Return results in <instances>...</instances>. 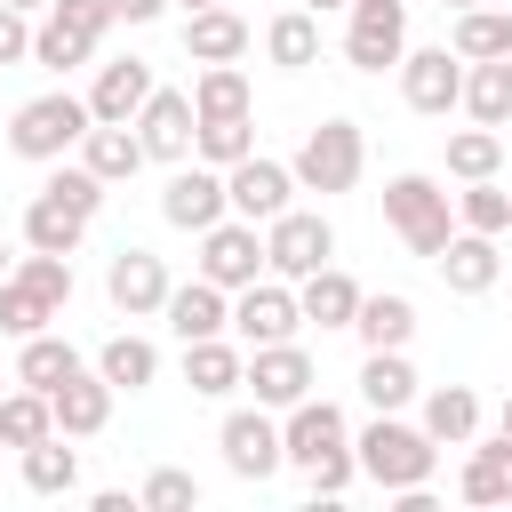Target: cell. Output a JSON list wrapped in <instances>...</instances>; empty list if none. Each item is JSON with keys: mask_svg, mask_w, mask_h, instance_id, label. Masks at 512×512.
Listing matches in <instances>:
<instances>
[{"mask_svg": "<svg viewBox=\"0 0 512 512\" xmlns=\"http://www.w3.org/2000/svg\"><path fill=\"white\" fill-rule=\"evenodd\" d=\"M280 456L304 472V488H312V496H344V488L360 480L352 424H344V408H336V400H320V392H304L296 408H280Z\"/></svg>", "mask_w": 512, "mask_h": 512, "instance_id": "cell-1", "label": "cell"}, {"mask_svg": "<svg viewBox=\"0 0 512 512\" xmlns=\"http://www.w3.org/2000/svg\"><path fill=\"white\" fill-rule=\"evenodd\" d=\"M352 456H360V480H376L384 496L432 488V472H440V440H432L424 424H400V416H376V424L352 440Z\"/></svg>", "mask_w": 512, "mask_h": 512, "instance_id": "cell-2", "label": "cell"}, {"mask_svg": "<svg viewBox=\"0 0 512 512\" xmlns=\"http://www.w3.org/2000/svg\"><path fill=\"white\" fill-rule=\"evenodd\" d=\"M112 32V0H48L32 16V64L40 72H80Z\"/></svg>", "mask_w": 512, "mask_h": 512, "instance_id": "cell-3", "label": "cell"}, {"mask_svg": "<svg viewBox=\"0 0 512 512\" xmlns=\"http://www.w3.org/2000/svg\"><path fill=\"white\" fill-rule=\"evenodd\" d=\"M80 136H88V96H72V88H48V96L16 104V120H8V152L40 160V168H56L64 152H80Z\"/></svg>", "mask_w": 512, "mask_h": 512, "instance_id": "cell-4", "label": "cell"}, {"mask_svg": "<svg viewBox=\"0 0 512 512\" xmlns=\"http://www.w3.org/2000/svg\"><path fill=\"white\" fill-rule=\"evenodd\" d=\"M360 168H368V136H360V120H320L304 144H296V160H288V176H296V192H320V200H336V192H352L360 184Z\"/></svg>", "mask_w": 512, "mask_h": 512, "instance_id": "cell-5", "label": "cell"}, {"mask_svg": "<svg viewBox=\"0 0 512 512\" xmlns=\"http://www.w3.org/2000/svg\"><path fill=\"white\" fill-rule=\"evenodd\" d=\"M384 224L408 240V256H440L448 248V232H456V200L440 192V176H424V168H408V176H392L384 184Z\"/></svg>", "mask_w": 512, "mask_h": 512, "instance_id": "cell-6", "label": "cell"}, {"mask_svg": "<svg viewBox=\"0 0 512 512\" xmlns=\"http://www.w3.org/2000/svg\"><path fill=\"white\" fill-rule=\"evenodd\" d=\"M400 56H408V0H352L344 8V64L376 80Z\"/></svg>", "mask_w": 512, "mask_h": 512, "instance_id": "cell-7", "label": "cell"}, {"mask_svg": "<svg viewBox=\"0 0 512 512\" xmlns=\"http://www.w3.org/2000/svg\"><path fill=\"white\" fill-rule=\"evenodd\" d=\"M320 264H336V224H328L320 208H280V216L264 224V272L304 280V272H320Z\"/></svg>", "mask_w": 512, "mask_h": 512, "instance_id": "cell-8", "label": "cell"}, {"mask_svg": "<svg viewBox=\"0 0 512 512\" xmlns=\"http://www.w3.org/2000/svg\"><path fill=\"white\" fill-rule=\"evenodd\" d=\"M200 240V256H192V272L200 280H216L224 296L232 288H248V280H264V232L248 224V216H216L208 232H192Z\"/></svg>", "mask_w": 512, "mask_h": 512, "instance_id": "cell-9", "label": "cell"}, {"mask_svg": "<svg viewBox=\"0 0 512 512\" xmlns=\"http://www.w3.org/2000/svg\"><path fill=\"white\" fill-rule=\"evenodd\" d=\"M304 328V304H296V280H280V272H264V280H248V288H232V336L240 344H288Z\"/></svg>", "mask_w": 512, "mask_h": 512, "instance_id": "cell-10", "label": "cell"}, {"mask_svg": "<svg viewBox=\"0 0 512 512\" xmlns=\"http://www.w3.org/2000/svg\"><path fill=\"white\" fill-rule=\"evenodd\" d=\"M216 448H224V472L232 480H272L288 456H280V408H232L224 424H216Z\"/></svg>", "mask_w": 512, "mask_h": 512, "instance_id": "cell-11", "label": "cell"}, {"mask_svg": "<svg viewBox=\"0 0 512 512\" xmlns=\"http://www.w3.org/2000/svg\"><path fill=\"white\" fill-rule=\"evenodd\" d=\"M400 96H408V112H424V120H448L456 112V96H464V56L440 40V48H408L400 64Z\"/></svg>", "mask_w": 512, "mask_h": 512, "instance_id": "cell-12", "label": "cell"}, {"mask_svg": "<svg viewBox=\"0 0 512 512\" xmlns=\"http://www.w3.org/2000/svg\"><path fill=\"white\" fill-rule=\"evenodd\" d=\"M160 216H168L176 232H208L216 216H232V200H224V168H208V160H176L168 184H160Z\"/></svg>", "mask_w": 512, "mask_h": 512, "instance_id": "cell-13", "label": "cell"}, {"mask_svg": "<svg viewBox=\"0 0 512 512\" xmlns=\"http://www.w3.org/2000/svg\"><path fill=\"white\" fill-rule=\"evenodd\" d=\"M240 384H248L264 408H296V400L320 384V368H312V352L288 336V344H248V368H240Z\"/></svg>", "mask_w": 512, "mask_h": 512, "instance_id": "cell-14", "label": "cell"}, {"mask_svg": "<svg viewBox=\"0 0 512 512\" xmlns=\"http://www.w3.org/2000/svg\"><path fill=\"white\" fill-rule=\"evenodd\" d=\"M224 200H232V216L272 224L280 208H296V176H288V160L248 152V160H232V168H224Z\"/></svg>", "mask_w": 512, "mask_h": 512, "instance_id": "cell-15", "label": "cell"}, {"mask_svg": "<svg viewBox=\"0 0 512 512\" xmlns=\"http://www.w3.org/2000/svg\"><path fill=\"white\" fill-rule=\"evenodd\" d=\"M168 264L152 256V248H120L112 264H104V296H112V312L120 320H160V304H168Z\"/></svg>", "mask_w": 512, "mask_h": 512, "instance_id": "cell-16", "label": "cell"}, {"mask_svg": "<svg viewBox=\"0 0 512 512\" xmlns=\"http://www.w3.org/2000/svg\"><path fill=\"white\" fill-rule=\"evenodd\" d=\"M136 144H144V160H192V88H152L144 104H136Z\"/></svg>", "mask_w": 512, "mask_h": 512, "instance_id": "cell-17", "label": "cell"}, {"mask_svg": "<svg viewBox=\"0 0 512 512\" xmlns=\"http://www.w3.org/2000/svg\"><path fill=\"white\" fill-rule=\"evenodd\" d=\"M160 320H168V336L176 344H200V336H232V296L216 288V280H176L168 288V304H160Z\"/></svg>", "mask_w": 512, "mask_h": 512, "instance_id": "cell-18", "label": "cell"}, {"mask_svg": "<svg viewBox=\"0 0 512 512\" xmlns=\"http://www.w3.org/2000/svg\"><path fill=\"white\" fill-rule=\"evenodd\" d=\"M432 272L448 280V296H488L504 280V256H496V232H448V248L432 256Z\"/></svg>", "mask_w": 512, "mask_h": 512, "instance_id": "cell-19", "label": "cell"}, {"mask_svg": "<svg viewBox=\"0 0 512 512\" xmlns=\"http://www.w3.org/2000/svg\"><path fill=\"white\" fill-rule=\"evenodd\" d=\"M256 48V32H248V16L240 8H184V56L192 64H240Z\"/></svg>", "mask_w": 512, "mask_h": 512, "instance_id": "cell-20", "label": "cell"}, {"mask_svg": "<svg viewBox=\"0 0 512 512\" xmlns=\"http://www.w3.org/2000/svg\"><path fill=\"white\" fill-rule=\"evenodd\" d=\"M112 400H120V392H112L96 368H72V376L48 392V408H56V432H64V440H96V432L112 424Z\"/></svg>", "mask_w": 512, "mask_h": 512, "instance_id": "cell-21", "label": "cell"}, {"mask_svg": "<svg viewBox=\"0 0 512 512\" xmlns=\"http://www.w3.org/2000/svg\"><path fill=\"white\" fill-rule=\"evenodd\" d=\"M152 88H160V80H152V64H144V56L96 64V80H88V120H136V104H144Z\"/></svg>", "mask_w": 512, "mask_h": 512, "instance_id": "cell-22", "label": "cell"}, {"mask_svg": "<svg viewBox=\"0 0 512 512\" xmlns=\"http://www.w3.org/2000/svg\"><path fill=\"white\" fill-rule=\"evenodd\" d=\"M80 168L104 176V184H128L144 168V144H136V120H88L80 136Z\"/></svg>", "mask_w": 512, "mask_h": 512, "instance_id": "cell-23", "label": "cell"}, {"mask_svg": "<svg viewBox=\"0 0 512 512\" xmlns=\"http://www.w3.org/2000/svg\"><path fill=\"white\" fill-rule=\"evenodd\" d=\"M352 336L368 344V352H408V336H416V304L400 296V288H360V312H352Z\"/></svg>", "mask_w": 512, "mask_h": 512, "instance_id": "cell-24", "label": "cell"}, {"mask_svg": "<svg viewBox=\"0 0 512 512\" xmlns=\"http://www.w3.org/2000/svg\"><path fill=\"white\" fill-rule=\"evenodd\" d=\"M240 368H248V344H240V336H200V344H184V384H192L200 400L240 392Z\"/></svg>", "mask_w": 512, "mask_h": 512, "instance_id": "cell-25", "label": "cell"}, {"mask_svg": "<svg viewBox=\"0 0 512 512\" xmlns=\"http://www.w3.org/2000/svg\"><path fill=\"white\" fill-rule=\"evenodd\" d=\"M464 472H456V496L464 504H512V440L488 432V440H464Z\"/></svg>", "mask_w": 512, "mask_h": 512, "instance_id": "cell-26", "label": "cell"}, {"mask_svg": "<svg viewBox=\"0 0 512 512\" xmlns=\"http://www.w3.org/2000/svg\"><path fill=\"white\" fill-rule=\"evenodd\" d=\"M88 368H96L112 392H144V384H160V344L120 328V336H104V344H96V360H88Z\"/></svg>", "mask_w": 512, "mask_h": 512, "instance_id": "cell-27", "label": "cell"}, {"mask_svg": "<svg viewBox=\"0 0 512 512\" xmlns=\"http://www.w3.org/2000/svg\"><path fill=\"white\" fill-rule=\"evenodd\" d=\"M296 304H304V320H320V328H352V312H360V280H352L344 264H320V272L296 280Z\"/></svg>", "mask_w": 512, "mask_h": 512, "instance_id": "cell-28", "label": "cell"}, {"mask_svg": "<svg viewBox=\"0 0 512 512\" xmlns=\"http://www.w3.org/2000/svg\"><path fill=\"white\" fill-rule=\"evenodd\" d=\"M80 240H88V216H80V208H64L56 192H32V200H24V248L72 256Z\"/></svg>", "mask_w": 512, "mask_h": 512, "instance_id": "cell-29", "label": "cell"}, {"mask_svg": "<svg viewBox=\"0 0 512 512\" xmlns=\"http://www.w3.org/2000/svg\"><path fill=\"white\" fill-rule=\"evenodd\" d=\"M72 368H88V360H80V344L56 336V328H40V336L16 344V384H32V392H56Z\"/></svg>", "mask_w": 512, "mask_h": 512, "instance_id": "cell-30", "label": "cell"}, {"mask_svg": "<svg viewBox=\"0 0 512 512\" xmlns=\"http://www.w3.org/2000/svg\"><path fill=\"white\" fill-rule=\"evenodd\" d=\"M424 432H432L440 448L480 440V392H472V384H432V392H424Z\"/></svg>", "mask_w": 512, "mask_h": 512, "instance_id": "cell-31", "label": "cell"}, {"mask_svg": "<svg viewBox=\"0 0 512 512\" xmlns=\"http://www.w3.org/2000/svg\"><path fill=\"white\" fill-rule=\"evenodd\" d=\"M456 112H472L480 128H504V120H512V56L464 64V96H456Z\"/></svg>", "mask_w": 512, "mask_h": 512, "instance_id": "cell-32", "label": "cell"}, {"mask_svg": "<svg viewBox=\"0 0 512 512\" xmlns=\"http://www.w3.org/2000/svg\"><path fill=\"white\" fill-rule=\"evenodd\" d=\"M264 56H272L280 72H312V64H320V16H312V8H280V16L264 24Z\"/></svg>", "mask_w": 512, "mask_h": 512, "instance_id": "cell-33", "label": "cell"}, {"mask_svg": "<svg viewBox=\"0 0 512 512\" xmlns=\"http://www.w3.org/2000/svg\"><path fill=\"white\" fill-rule=\"evenodd\" d=\"M416 392H424V384H416L408 352H368V360H360V400H368L376 416H400Z\"/></svg>", "mask_w": 512, "mask_h": 512, "instance_id": "cell-34", "label": "cell"}, {"mask_svg": "<svg viewBox=\"0 0 512 512\" xmlns=\"http://www.w3.org/2000/svg\"><path fill=\"white\" fill-rule=\"evenodd\" d=\"M448 48L464 56V64H488V56H512V16L504 8H456V24H448Z\"/></svg>", "mask_w": 512, "mask_h": 512, "instance_id": "cell-35", "label": "cell"}, {"mask_svg": "<svg viewBox=\"0 0 512 512\" xmlns=\"http://www.w3.org/2000/svg\"><path fill=\"white\" fill-rule=\"evenodd\" d=\"M24 488H32V496H72V488H80V448H72L64 432L32 440V448H24Z\"/></svg>", "mask_w": 512, "mask_h": 512, "instance_id": "cell-36", "label": "cell"}, {"mask_svg": "<svg viewBox=\"0 0 512 512\" xmlns=\"http://www.w3.org/2000/svg\"><path fill=\"white\" fill-rule=\"evenodd\" d=\"M248 104H256V88H248L240 64H200V80H192V120H232V112H248Z\"/></svg>", "mask_w": 512, "mask_h": 512, "instance_id": "cell-37", "label": "cell"}, {"mask_svg": "<svg viewBox=\"0 0 512 512\" xmlns=\"http://www.w3.org/2000/svg\"><path fill=\"white\" fill-rule=\"evenodd\" d=\"M56 432V408H48V392H32V384H16V392H0V448H32V440H48Z\"/></svg>", "mask_w": 512, "mask_h": 512, "instance_id": "cell-38", "label": "cell"}, {"mask_svg": "<svg viewBox=\"0 0 512 512\" xmlns=\"http://www.w3.org/2000/svg\"><path fill=\"white\" fill-rule=\"evenodd\" d=\"M504 168V128H448V176L456 184H480V176H496Z\"/></svg>", "mask_w": 512, "mask_h": 512, "instance_id": "cell-39", "label": "cell"}, {"mask_svg": "<svg viewBox=\"0 0 512 512\" xmlns=\"http://www.w3.org/2000/svg\"><path fill=\"white\" fill-rule=\"evenodd\" d=\"M248 152H256V120H248V112H232V120H192V160L232 168V160H248Z\"/></svg>", "mask_w": 512, "mask_h": 512, "instance_id": "cell-40", "label": "cell"}, {"mask_svg": "<svg viewBox=\"0 0 512 512\" xmlns=\"http://www.w3.org/2000/svg\"><path fill=\"white\" fill-rule=\"evenodd\" d=\"M448 200H456V224H464V232H496V240L512 232V192H504L496 176H480V184H464V192H448Z\"/></svg>", "mask_w": 512, "mask_h": 512, "instance_id": "cell-41", "label": "cell"}, {"mask_svg": "<svg viewBox=\"0 0 512 512\" xmlns=\"http://www.w3.org/2000/svg\"><path fill=\"white\" fill-rule=\"evenodd\" d=\"M56 320H64V312H56L48 296H32L16 272L0 280V336H16V344H24V336H40V328H56Z\"/></svg>", "mask_w": 512, "mask_h": 512, "instance_id": "cell-42", "label": "cell"}, {"mask_svg": "<svg viewBox=\"0 0 512 512\" xmlns=\"http://www.w3.org/2000/svg\"><path fill=\"white\" fill-rule=\"evenodd\" d=\"M8 272H16V280H24L32 296H48L56 312L72 304V256H48V248H32V256H16Z\"/></svg>", "mask_w": 512, "mask_h": 512, "instance_id": "cell-43", "label": "cell"}, {"mask_svg": "<svg viewBox=\"0 0 512 512\" xmlns=\"http://www.w3.org/2000/svg\"><path fill=\"white\" fill-rule=\"evenodd\" d=\"M40 192H56V200H64V208H80V216H88V224H96V208H104V192H112V184H104V176H88V168H80V160H56V176H48V184H40Z\"/></svg>", "mask_w": 512, "mask_h": 512, "instance_id": "cell-44", "label": "cell"}, {"mask_svg": "<svg viewBox=\"0 0 512 512\" xmlns=\"http://www.w3.org/2000/svg\"><path fill=\"white\" fill-rule=\"evenodd\" d=\"M136 504H144V512H192V504H200V480L176 472V464H160V472H144Z\"/></svg>", "mask_w": 512, "mask_h": 512, "instance_id": "cell-45", "label": "cell"}, {"mask_svg": "<svg viewBox=\"0 0 512 512\" xmlns=\"http://www.w3.org/2000/svg\"><path fill=\"white\" fill-rule=\"evenodd\" d=\"M0 64H32V16L0 0Z\"/></svg>", "mask_w": 512, "mask_h": 512, "instance_id": "cell-46", "label": "cell"}, {"mask_svg": "<svg viewBox=\"0 0 512 512\" xmlns=\"http://www.w3.org/2000/svg\"><path fill=\"white\" fill-rule=\"evenodd\" d=\"M168 0H112V24H160Z\"/></svg>", "mask_w": 512, "mask_h": 512, "instance_id": "cell-47", "label": "cell"}, {"mask_svg": "<svg viewBox=\"0 0 512 512\" xmlns=\"http://www.w3.org/2000/svg\"><path fill=\"white\" fill-rule=\"evenodd\" d=\"M96 512H144V504H136L128 488H96Z\"/></svg>", "mask_w": 512, "mask_h": 512, "instance_id": "cell-48", "label": "cell"}, {"mask_svg": "<svg viewBox=\"0 0 512 512\" xmlns=\"http://www.w3.org/2000/svg\"><path fill=\"white\" fill-rule=\"evenodd\" d=\"M496 432H504V440H512V392H504V408H496Z\"/></svg>", "mask_w": 512, "mask_h": 512, "instance_id": "cell-49", "label": "cell"}, {"mask_svg": "<svg viewBox=\"0 0 512 512\" xmlns=\"http://www.w3.org/2000/svg\"><path fill=\"white\" fill-rule=\"evenodd\" d=\"M296 8H312V16H328V8H352V0H296Z\"/></svg>", "mask_w": 512, "mask_h": 512, "instance_id": "cell-50", "label": "cell"}, {"mask_svg": "<svg viewBox=\"0 0 512 512\" xmlns=\"http://www.w3.org/2000/svg\"><path fill=\"white\" fill-rule=\"evenodd\" d=\"M8 8H24V16H40V8H48V0H8Z\"/></svg>", "mask_w": 512, "mask_h": 512, "instance_id": "cell-51", "label": "cell"}, {"mask_svg": "<svg viewBox=\"0 0 512 512\" xmlns=\"http://www.w3.org/2000/svg\"><path fill=\"white\" fill-rule=\"evenodd\" d=\"M168 8H216V0H168Z\"/></svg>", "mask_w": 512, "mask_h": 512, "instance_id": "cell-52", "label": "cell"}, {"mask_svg": "<svg viewBox=\"0 0 512 512\" xmlns=\"http://www.w3.org/2000/svg\"><path fill=\"white\" fill-rule=\"evenodd\" d=\"M0 280H8V240H0Z\"/></svg>", "mask_w": 512, "mask_h": 512, "instance_id": "cell-53", "label": "cell"}, {"mask_svg": "<svg viewBox=\"0 0 512 512\" xmlns=\"http://www.w3.org/2000/svg\"><path fill=\"white\" fill-rule=\"evenodd\" d=\"M448 8H480V0H448Z\"/></svg>", "mask_w": 512, "mask_h": 512, "instance_id": "cell-54", "label": "cell"}, {"mask_svg": "<svg viewBox=\"0 0 512 512\" xmlns=\"http://www.w3.org/2000/svg\"><path fill=\"white\" fill-rule=\"evenodd\" d=\"M504 128H512V120H504Z\"/></svg>", "mask_w": 512, "mask_h": 512, "instance_id": "cell-55", "label": "cell"}]
</instances>
